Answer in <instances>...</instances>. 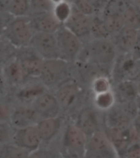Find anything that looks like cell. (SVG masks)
Returning a JSON list of instances; mask_svg holds the SVG:
<instances>
[{
    "label": "cell",
    "mask_w": 140,
    "mask_h": 158,
    "mask_svg": "<svg viewBox=\"0 0 140 158\" xmlns=\"http://www.w3.org/2000/svg\"><path fill=\"white\" fill-rule=\"evenodd\" d=\"M30 106L33 107L40 119L55 118L62 115L61 106L52 91L46 90L39 94Z\"/></svg>",
    "instance_id": "obj_9"
},
{
    "label": "cell",
    "mask_w": 140,
    "mask_h": 158,
    "mask_svg": "<svg viewBox=\"0 0 140 158\" xmlns=\"http://www.w3.org/2000/svg\"><path fill=\"white\" fill-rule=\"evenodd\" d=\"M139 158H140V156H139Z\"/></svg>",
    "instance_id": "obj_51"
},
{
    "label": "cell",
    "mask_w": 140,
    "mask_h": 158,
    "mask_svg": "<svg viewBox=\"0 0 140 158\" xmlns=\"http://www.w3.org/2000/svg\"><path fill=\"white\" fill-rule=\"evenodd\" d=\"M35 31L29 17H12L6 26L3 35L17 48L29 45Z\"/></svg>",
    "instance_id": "obj_4"
},
{
    "label": "cell",
    "mask_w": 140,
    "mask_h": 158,
    "mask_svg": "<svg viewBox=\"0 0 140 158\" xmlns=\"http://www.w3.org/2000/svg\"><path fill=\"white\" fill-rule=\"evenodd\" d=\"M116 101L112 90L104 93L93 95L92 97V105L98 111L104 113L109 109L115 106Z\"/></svg>",
    "instance_id": "obj_25"
},
{
    "label": "cell",
    "mask_w": 140,
    "mask_h": 158,
    "mask_svg": "<svg viewBox=\"0 0 140 158\" xmlns=\"http://www.w3.org/2000/svg\"><path fill=\"white\" fill-rule=\"evenodd\" d=\"M88 136L75 123L67 124L63 134V152L66 155L84 158Z\"/></svg>",
    "instance_id": "obj_7"
},
{
    "label": "cell",
    "mask_w": 140,
    "mask_h": 158,
    "mask_svg": "<svg viewBox=\"0 0 140 158\" xmlns=\"http://www.w3.org/2000/svg\"><path fill=\"white\" fill-rule=\"evenodd\" d=\"M112 92L116 103L135 101L138 96L137 84L134 80H120L112 83Z\"/></svg>",
    "instance_id": "obj_21"
},
{
    "label": "cell",
    "mask_w": 140,
    "mask_h": 158,
    "mask_svg": "<svg viewBox=\"0 0 140 158\" xmlns=\"http://www.w3.org/2000/svg\"><path fill=\"white\" fill-rule=\"evenodd\" d=\"M118 50L111 39H89L84 44L77 61L88 62L107 71L111 76L113 64L117 58Z\"/></svg>",
    "instance_id": "obj_1"
},
{
    "label": "cell",
    "mask_w": 140,
    "mask_h": 158,
    "mask_svg": "<svg viewBox=\"0 0 140 158\" xmlns=\"http://www.w3.org/2000/svg\"><path fill=\"white\" fill-rule=\"evenodd\" d=\"M132 125L140 137V112L138 113V114L135 117L134 119L133 120Z\"/></svg>",
    "instance_id": "obj_44"
},
{
    "label": "cell",
    "mask_w": 140,
    "mask_h": 158,
    "mask_svg": "<svg viewBox=\"0 0 140 158\" xmlns=\"http://www.w3.org/2000/svg\"><path fill=\"white\" fill-rule=\"evenodd\" d=\"M17 59L27 74L33 78H39L44 59L31 46L18 48Z\"/></svg>",
    "instance_id": "obj_12"
},
{
    "label": "cell",
    "mask_w": 140,
    "mask_h": 158,
    "mask_svg": "<svg viewBox=\"0 0 140 158\" xmlns=\"http://www.w3.org/2000/svg\"><path fill=\"white\" fill-rule=\"evenodd\" d=\"M52 2V3L54 4V6L56 4H57V3H59V2H63V1H66V0H51Z\"/></svg>",
    "instance_id": "obj_48"
},
{
    "label": "cell",
    "mask_w": 140,
    "mask_h": 158,
    "mask_svg": "<svg viewBox=\"0 0 140 158\" xmlns=\"http://www.w3.org/2000/svg\"><path fill=\"white\" fill-rule=\"evenodd\" d=\"M29 46H31L44 59L60 58L55 34L35 31Z\"/></svg>",
    "instance_id": "obj_11"
},
{
    "label": "cell",
    "mask_w": 140,
    "mask_h": 158,
    "mask_svg": "<svg viewBox=\"0 0 140 158\" xmlns=\"http://www.w3.org/2000/svg\"><path fill=\"white\" fill-rule=\"evenodd\" d=\"M71 11H72V2L69 0H66L55 5L52 12L56 19L63 25L70 17Z\"/></svg>",
    "instance_id": "obj_33"
},
{
    "label": "cell",
    "mask_w": 140,
    "mask_h": 158,
    "mask_svg": "<svg viewBox=\"0 0 140 158\" xmlns=\"http://www.w3.org/2000/svg\"><path fill=\"white\" fill-rule=\"evenodd\" d=\"M103 115L104 128H127L132 124V119L117 103Z\"/></svg>",
    "instance_id": "obj_18"
},
{
    "label": "cell",
    "mask_w": 140,
    "mask_h": 158,
    "mask_svg": "<svg viewBox=\"0 0 140 158\" xmlns=\"http://www.w3.org/2000/svg\"><path fill=\"white\" fill-rule=\"evenodd\" d=\"M29 158H57L54 151L42 146L39 149L29 153Z\"/></svg>",
    "instance_id": "obj_37"
},
{
    "label": "cell",
    "mask_w": 140,
    "mask_h": 158,
    "mask_svg": "<svg viewBox=\"0 0 140 158\" xmlns=\"http://www.w3.org/2000/svg\"><path fill=\"white\" fill-rule=\"evenodd\" d=\"M106 26L111 34L115 35L125 27V21L122 14H115V13H101Z\"/></svg>",
    "instance_id": "obj_31"
},
{
    "label": "cell",
    "mask_w": 140,
    "mask_h": 158,
    "mask_svg": "<svg viewBox=\"0 0 140 158\" xmlns=\"http://www.w3.org/2000/svg\"><path fill=\"white\" fill-rule=\"evenodd\" d=\"M15 101L10 94L0 97V122H9Z\"/></svg>",
    "instance_id": "obj_32"
},
{
    "label": "cell",
    "mask_w": 140,
    "mask_h": 158,
    "mask_svg": "<svg viewBox=\"0 0 140 158\" xmlns=\"http://www.w3.org/2000/svg\"><path fill=\"white\" fill-rule=\"evenodd\" d=\"M136 84H137V88H138V96H140V77L138 78L135 80Z\"/></svg>",
    "instance_id": "obj_47"
},
{
    "label": "cell",
    "mask_w": 140,
    "mask_h": 158,
    "mask_svg": "<svg viewBox=\"0 0 140 158\" xmlns=\"http://www.w3.org/2000/svg\"><path fill=\"white\" fill-rule=\"evenodd\" d=\"M14 131L10 122H0V146L12 143Z\"/></svg>",
    "instance_id": "obj_34"
},
{
    "label": "cell",
    "mask_w": 140,
    "mask_h": 158,
    "mask_svg": "<svg viewBox=\"0 0 140 158\" xmlns=\"http://www.w3.org/2000/svg\"><path fill=\"white\" fill-rule=\"evenodd\" d=\"M138 31L125 26L120 31L113 35L111 40L119 54H131L137 40Z\"/></svg>",
    "instance_id": "obj_19"
},
{
    "label": "cell",
    "mask_w": 140,
    "mask_h": 158,
    "mask_svg": "<svg viewBox=\"0 0 140 158\" xmlns=\"http://www.w3.org/2000/svg\"><path fill=\"white\" fill-rule=\"evenodd\" d=\"M18 48L4 36H0V69L17 56Z\"/></svg>",
    "instance_id": "obj_26"
},
{
    "label": "cell",
    "mask_w": 140,
    "mask_h": 158,
    "mask_svg": "<svg viewBox=\"0 0 140 158\" xmlns=\"http://www.w3.org/2000/svg\"><path fill=\"white\" fill-rule=\"evenodd\" d=\"M72 64L62 59H44L39 80L48 90L53 91L72 77Z\"/></svg>",
    "instance_id": "obj_2"
},
{
    "label": "cell",
    "mask_w": 140,
    "mask_h": 158,
    "mask_svg": "<svg viewBox=\"0 0 140 158\" xmlns=\"http://www.w3.org/2000/svg\"><path fill=\"white\" fill-rule=\"evenodd\" d=\"M29 18L35 31L55 34L62 26L52 12H31Z\"/></svg>",
    "instance_id": "obj_17"
},
{
    "label": "cell",
    "mask_w": 140,
    "mask_h": 158,
    "mask_svg": "<svg viewBox=\"0 0 140 158\" xmlns=\"http://www.w3.org/2000/svg\"><path fill=\"white\" fill-rule=\"evenodd\" d=\"M30 0H11L7 12L12 17H29L31 14Z\"/></svg>",
    "instance_id": "obj_27"
},
{
    "label": "cell",
    "mask_w": 140,
    "mask_h": 158,
    "mask_svg": "<svg viewBox=\"0 0 140 158\" xmlns=\"http://www.w3.org/2000/svg\"><path fill=\"white\" fill-rule=\"evenodd\" d=\"M131 54H132V56L134 57L135 59H140V31H138L137 40H136L134 47V49H133V51L132 53H131Z\"/></svg>",
    "instance_id": "obj_42"
},
{
    "label": "cell",
    "mask_w": 140,
    "mask_h": 158,
    "mask_svg": "<svg viewBox=\"0 0 140 158\" xmlns=\"http://www.w3.org/2000/svg\"><path fill=\"white\" fill-rule=\"evenodd\" d=\"M88 1L94 6L98 14L102 13L104 7H106L107 2V0H88Z\"/></svg>",
    "instance_id": "obj_41"
},
{
    "label": "cell",
    "mask_w": 140,
    "mask_h": 158,
    "mask_svg": "<svg viewBox=\"0 0 140 158\" xmlns=\"http://www.w3.org/2000/svg\"><path fill=\"white\" fill-rule=\"evenodd\" d=\"M1 69L3 76L11 89L21 86L29 78H33L27 76L17 58L8 62Z\"/></svg>",
    "instance_id": "obj_20"
},
{
    "label": "cell",
    "mask_w": 140,
    "mask_h": 158,
    "mask_svg": "<svg viewBox=\"0 0 140 158\" xmlns=\"http://www.w3.org/2000/svg\"><path fill=\"white\" fill-rule=\"evenodd\" d=\"M39 120L40 118L30 105L15 103L9 122L15 129H17L34 125Z\"/></svg>",
    "instance_id": "obj_16"
},
{
    "label": "cell",
    "mask_w": 140,
    "mask_h": 158,
    "mask_svg": "<svg viewBox=\"0 0 140 158\" xmlns=\"http://www.w3.org/2000/svg\"><path fill=\"white\" fill-rule=\"evenodd\" d=\"M140 156V143L133 144L128 148L125 155L122 156L125 158H139Z\"/></svg>",
    "instance_id": "obj_38"
},
{
    "label": "cell",
    "mask_w": 140,
    "mask_h": 158,
    "mask_svg": "<svg viewBox=\"0 0 140 158\" xmlns=\"http://www.w3.org/2000/svg\"><path fill=\"white\" fill-rule=\"evenodd\" d=\"M62 115L55 118H42L36 123L44 144H49L58 135L62 126Z\"/></svg>",
    "instance_id": "obj_22"
},
{
    "label": "cell",
    "mask_w": 140,
    "mask_h": 158,
    "mask_svg": "<svg viewBox=\"0 0 140 158\" xmlns=\"http://www.w3.org/2000/svg\"><path fill=\"white\" fill-rule=\"evenodd\" d=\"M61 106V114H69L80 106L83 88L80 81L73 77L64 81L52 91Z\"/></svg>",
    "instance_id": "obj_3"
},
{
    "label": "cell",
    "mask_w": 140,
    "mask_h": 158,
    "mask_svg": "<svg viewBox=\"0 0 140 158\" xmlns=\"http://www.w3.org/2000/svg\"><path fill=\"white\" fill-rule=\"evenodd\" d=\"M12 16L8 12L0 13V36L3 35L6 26H7L10 20L12 19Z\"/></svg>",
    "instance_id": "obj_40"
},
{
    "label": "cell",
    "mask_w": 140,
    "mask_h": 158,
    "mask_svg": "<svg viewBox=\"0 0 140 158\" xmlns=\"http://www.w3.org/2000/svg\"><path fill=\"white\" fill-rule=\"evenodd\" d=\"M11 0H0V13L7 12Z\"/></svg>",
    "instance_id": "obj_43"
},
{
    "label": "cell",
    "mask_w": 140,
    "mask_h": 158,
    "mask_svg": "<svg viewBox=\"0 0 140 158\" xmlns=\"http://www.w3.org/2000/svg\"><path fill=\"white\" fill-rule=\"evenodd\" d=\"M136 67H137V72L138 77H140V59H136Z\"/></svg>",
    "instance_id": "obj_45"
},
{
    "label": "cell",
    "mask_w": 140,
    "mask_h": 158,
    "mask_svg": "<svg viewBox=\"0 0 140 158\" xmlns=\"http://www.w3.org/2000/svg\"><path fill=\"white\" fill-rule=\"evenodd\" d=\"M90 90L93 95L104 93L112 90V81L107 75H98L90 82Z\"/></svg>",
    "instance_id": "obj_29"
},
{
    "label": "cell",
    "mask_w": 140,
    "mask_h": 158,
    "mask_svg": "<svg viewBox=\"0 0 140 158\" xmlns=\"http://www.w3.org/2000/svg\"><path fill=\"white\" fill-rule=\"evenodd\" d=\"M129 1H130V3L140 7V0H129Z\"/></svg>",
    "instance_id": "obj_46"
},
{
    "label": "cell",
    "mask_w": 140,
    "mask_h": 158,
    "mask_svg": "<svg viewBox=\"0 0 140 158\" xmlns=\"http://www.w3.org/2000/svg\"><path fill=\"white\" fill-rule=\"evenodd\" d=\"M111 78L113 82L120 80H136L138 78L136 59L131 54H119L113 64L111 73Z\"/></svg>",
    "instance_id": "obj_10"
},
{
    "label": "cell",
    "mask_w": 140,
    "mask_h": 158,
    "mask_svg": "<svg viewBox=\"0 0 140 158\" xmlns=\"http://www.w3.org/2000/svg\"><path fill=\"white\" fill-rule=\"evenodd\" d=\"M29 153L13 143L0 146V158H29Z\"/></svg>",
    "instance_id": "obj_30"
},
{
    "label": "cell",
    "mask_w": 140,
    "mask_h": 158,
    "mask_svg": "<svg viewBox=\"0 0 140 158\" xmlns=\"http://www.w3.org/2000/svg\"><path fill=\"white\" fill-rule=\"evenodd\" d=\"M90 37L92 39H111L112 35L108 31L100 14L92 17L90 24Z\"/></svg>",
    "instance_id": "obj_24"
},
{
    "label": "cell",
    "mask_w": 140,
    "mask_h": 158,
    "mask_svg": "<svg viewBox=\"0 0 140 158\" xmlns=\"http://www.w3.org/2000/svg\"><path fill=\"white\" fill-rule=\"evenodd\" d=\"M71 2L77 9L88 17H93L94 15L98 14L94 6L88 0H73Z\"/></svg>",
    "instance_id": "obj_35"
},
{
    "label": "cell",
    "mask_w": 140,
    "mask_h": 158,
    "mask_svg": "<svg viewBox=\"0 0 140 158\" xmlns=\"http://www.w3.org/2000/svg\"><path fill=\"white\" fill-rule=\"evenodd\" d=\"M92 17H88L84 14L80 10L76 8L72 3V11L70 17L63 26L69 29L74 34L76 35L79 38L84 42V40H88L90 37V24Z\"/></svg>",
    "instance_id": "obj_15"
},
{
    "label": "cell",
    "mask_w": 140,
    "mask_h": 158,
    "mask_svg": "<svg viewBox=\"0 0 140 158\" xmlns=\"http://www.w3.org/2000/svg\"><path fill=\"white\" fill-rule=\"evenodd\" d=\"M99 113L102 112L94 108L93 105L83 106L79 110L75 123L89 137L104 128L103 115L101 117Z\"/></svg>",
    "instance_id": "obj_8"
},
{
    "label": "cell",
    "mask_w": 140,
    "mask_h": 158,
    "mask_svg": "<svg viewBox=\"0 0 140 158\" xmlns=\"http://www.w3.org/2000/svg\"><path fill=\"white\" fill-rule=\"evenodd\" d=\"M10 91H11V88L3 76L2 69H0V97L8 95L10 93Z\"/></svg>",
    "instance_id": "obj_39"
},
{
    "label": "cell",
    "mask_w": 140,
    "mask_h": 158,
    "mask_svg": "<svg viewBox=\"0 0 140 158\" xmlns=\"http://www.w3.org/2000/svg\"><path fill=\"white\" fill-rule=\"evenodd\" d=\"M104 129H101L88 137L84 158H120Z\"/></svg>",
    "instance_id": "obj_6"
},
{
    "label": "cell",
    "mask_w": 140,
    "mask_h": 158,
    "mask_svg": "<svg viewBox=\"0 0 140 158\" xmlns=\"http://www.w3.org/2000/svg\"><path fill=\"white\" fill-rule=\"evenodd\" d=\"M125 26L140 31V7L130 3L123 12Z\"/></svg>",
    "instance_id": "obj_28"
},
{
    "label": "cell",
    "mask_w": 140,
    "mask_h": 158,
    "mask_svg": "<svg viewBox=\"0 0 140 158\" xmlns=\"http://www.w3.org/2000/svg\"><path fill=\"white\" fill-rule=\"evenodd\" d=\"M48 89L40 82L39 78H29L21 86L11 89L10 95L15 103L30 105L32 101Z\"/></svg>",
    "instance_id": "obj_13"
},
{
    "label": "cell",
    "mask_w": 140,
    "mask_h": 158,
    "mask_svg": "<svg viewBox=\"0 0 140 158\" xmlns=\"http://www.w3.org/2000/svg\"><path fill=\"white\" fill-rule=\"evenodd\" d=\"M12 143L29 152L43 146V141L36 124L15 129Z\"/></svg>",
    "instance_id": "obj_14"
},
{
    "label": "cell",
    "mask_w": 140,
    "mask_h": 158,
    "mask_svg": "<svg viewBox=\"0 0 140 158\" xmlns=\"http://www.w3.org/2000/svg\"><path fill=\"white\" fill-rule=\"evenodd\" d=\"M120 158H125V157H123V156H120Z\"/></svg>",
    "instance_id": "obj_50"
},
{
    "label": "cell",
    "mask_w": 140,
    "mask_h": 158,
    "mask_svg": "<svg viewBox=\"0 0 140 158\" xmlns=\"http://www.w3.org/2000/svg\"><path fill=\"white\" fill-rule=\"evenodd\" d=\"M32 12H52L54 4L51 0H30Z\"/></svg>",
    "instance_id": "obj_36"
},
{
    "label": "cell",
    "mask_w": 140,
    "mask_h": 158,
    "mask_svg": "<svg viewBox=\"0 0 140 158\" xmlns=\"http://www.w3.org/2000/svg\"><path fill=\"white\" fill-rule=\"evenodd\" d=\"M55 35L60 59H64L71 64H74L77 61L84 47L82 40L63 25L57 30Z\"/></svg>",
    "instance_id": "obj_5"
},
{
    "label": "cell",
    "mask_w": 140,
    "mask_h": 158,
    "mask_svg": "<svg viewBox=\"0 0 140 158\" xmlns=\"http://www.w3.org/2000/svg\"><path fill=\"white\" fill-rule=\"evenodd\" d=\"M136 103H137L138 107V109H139L140 110V96H138L137 99H136Z\"/></svg>",
    "instance_id": "obj_49"
},
{
    "label": "cell",
    "mask_w": 140,
    "mask_h": 158,
    "mask_svg": "<svg viewBox=\"0 0 140 158\" xmlns=\"http://www.w3.org/2000/svg\"><path fill=\"white\" fill-rule=\"evenodd\" d=\"M130 127L127 128H104L120 156L125 155L128 148L133 145L130 138Z\"/></svg>",
    "instance_id": "obj_23"
}]
</instances>
